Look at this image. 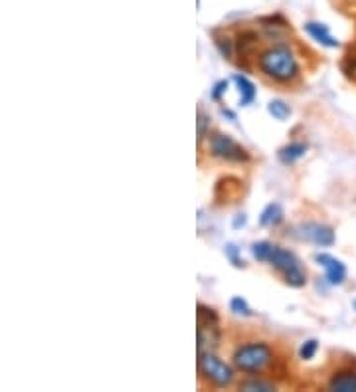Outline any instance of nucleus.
<instances>
[{
  "instance_id": "obj_1",
  "label": "nucleus",
  "mask_w": 356,
  "mask_h": 392,
  "mask_svg": "<svg viewBox=\"0 0 356 392\" xmlns=\"http://www.w3.org/2000/svg\"><path fill=\"white\" fill-rule=\"evenodd\" d=\"M251 254L253 258L260 261H269L276 270H279L281 274L285 275V281L289 284L291 288H303L305 281H307V275H305L303 268L299 260L287 252V250H281L276 244H269V242H255L251 246Z\"/></svg>"
},
{
  "instance_id": "obj_2",
  "label": "nucleus",
  "mask_w": 356,
  "mask_h": 392,
  "mask_svg": "<svg viewBox=\"0 0 356 392\" xmlns=\"http://www.w3.org/2000/svg\"><path fill=\"white\" fill-rule=\"evenodd\" d=\"M260 65L269 78L277 79V81H289L299 72L295 56L291 54L289 48H283V46L269 48L267 52L262 54Z\"/></svg>"
},
{
  "instance_id": "obj_3",
  "label": "nucleus",
  "mask_w": 356,
  "mask_h": 392,
  "mask_svg": "<svg viewBox=\"0 0 356 392\" xmlns=\"http://www.w3.org/2000/svg\"><path fill=\"white\" fill-rule=\"evenodd\" d=\"M271 361V349L265 343H251L239 347L234 354V363L237 368L246 373H257L264 370Z\"/></svg>"
},
{
  "instance_id": "obj_4",
  "label": "nucleus",
  "mask_w": 356,
  "mask_h": 392,
  "mask_svg": "<svg viewBox=\"0 0 356 392\" xmlns=\"http://www.w3.org/2000/svg\"><path fill=\"white\" fill-rule=\"evenodd\" d=\"M220 341V329H218V317L216 313L198 305V353L212 351Z\"/></svg>"
},
{
  "instance_id": "obj_5",
  "label": "nucleus",
  "mask_w": 356,
  "mask_h": 392,
  "mask_svg": "<svg viewBox=\"0 0 356 392\" xmlns=\"http://www.w3.org/2000/svg\"><path fill=\"white\" fill-rule=\"evenodd\" d=\"M198 368L216 386H228L234 380V370L226 365L224 361H220L212 351L198 353Z\"/></svg>"
},
{
  "instance_id": "obj_6",
  "label": "nucleus",
  "mask_w": 356,
  "mask_h": 392,
  "mask_svg": "<svg viewBox=\"0 0 356 392\" xmlns=\"http://www.w3.org/2000/svg\"><path fill=\"white\" fill-rule=\"evenodd\" d=\"M210 149L214 157L224 158V161H232V163H241V161H248V158H250L248 151H246L241 145H237L230 135H222V133H218V135L212 137Z\"/></svg>"
},
{
  "instance_id": "obj_7",
  "label": "nucleus",
  "mask_w": 356,
  "mask_h": 392,
  "mask_svg": "<svg viewBox=\"0 0 356 392\" xmlns=\"http://www.w3.org/2000/svg\"><path fill=\"white\" fill-rule=\"evenodd\" d=\"M297 236L301 240H307V242H313L315 246H321V248H329L334 244V232L330 226H325V224L319 222H305L297 228Z\"/></svg>"
},
{
  "instance_id": "obj_8",
  "label": "nucleus",
  "mask_w": 356,
  "mask_h": 392,
  "mask_svg": "<svg viewBox=\"0 0 356 392\" xmlns=\"http://www.w3.org/2000/svg\"><path fill=\"white\" fill-rule=\"evenodd\" d=\"M315 260L325 268V274H327L329 284H332V286H341L343 284L344 277H346V268H344L343 261L332 258L329 254H316Z\"/></svg>"
},
{
  "instance_id": "obj_9",
  "label": "nucleus",
  "mask_w": 356,
  "mask_h": 392,
  "mask_svg": "<svg viewBox=\"0 0 356 392\" xmlns=\"http://www.w3.org/2000/svg\"><path fill=\"white\" fill-rule=\"evenodd\" d=\"M305 30H307V34L315 40V42L323 44V46H327V48H339V46H341V42L330 34L329 28L325 26V24H319V22H307V24H305Z\"/></svg>"
},
{
  "instance_id": "obj_10",
  "label": "nucleus",
  "mask_w": 356,
  "mask_h": 392,
  "mask_svg": "<svg viewBox=\"0 0 356 392\" xmlns=\"http://www.w3.org/2000/svg\"><path fill=\"white\" fill-rule=\"evenodd\" d=\"M329 389L334 392H356V373L346 370L334 375L329 382Z\"/></svg>"
},
{
  "instance_id": "obj_11",
  "label": "nucleus",
  "mask_w": 356,
  "mask_h": 392,
  "mask_svg": "<svg viewBox=\"0 0 356 392\" xmlns=\"http://www.w3.org/2000/svg\"><path fill=\"white\" fill-rule=\"evenodd\" d=\"M305 153H307V145L291 143L279 151V161H281V163H285V165H293L295 161H299V158L303 157Z\"/></svg>"
},
{
  "instance_id": "obj_12",
  "label": "nucleus",
  "mask_w": 356,
  "mask_h": 392,
  "mask_svg": "<svg viewBox=\"0 0 356 392\" xmlns=\"http://www.w3.org/2000/svg\"><path fill=\"white\" fill-rule=\"evenodd\" d=\"M234 81H236L237 90H239V101H241V105H250L255 99V85L246 76H239V74L234 76Z\"/></svg>"
},
{
  "instance_id": "obj_13",
  "label": "nucleus",
  "mask_w": 356,
  "mask_h": 392,
  "mask_svg": "<svg viewBox=\"0 0 356 392\" xmlns=\"http://www.w3.org/2000/svg\"><path fill=\"white\" fill-rule=\"evenodd\" d=\"M281 220H283V209H281L277 202H271V204H267L264 212H262L260 224H262V226H277Z\"/></svg>"
},
{
  "instance_id": "obj_14",
  "label": "nucleus",
  "mask_w": 356,
  "mask_h": 392,
  "mask_svg": "<svg viewBox=\"0 0 356 392\" xmlns=\"http://www.w3.org/2000/svg\"><path fill=\"white\" fill-rule=\"evenodd\" d=\"M267 111L277 119V121H285V119L291 115V107L285 101H281V99H273V101H269L267 105Z\"/></svg>"
},
{
  "instance_id": "obj_15",
  "label": "nucleus",
  "mask_w": 356,
  "mask_h": 392,
  "mask_svg": "<svg viewBox=\"0 0 356 392\" xmlns=\"http://www.w3.org/2000/svg\"><path fill=\"white\" fill-rule=\"evenodd\" d=\"M241 391L246 392H271L276 391L271 384H267V382H262V380H248V382H244L241 384Z\"/></svg>"
},
{
  "instance_id": "obj_16",
  "label": "nucleus",
  "mask_w": 356,
  "mask_h": 392,
  "mask_svg": "<svg viewBox=\"0 0 356 392\" xmlns=\"http://www.w3.org/2000/svg\"><path fill=\"white\" fill-rule=\"evenodd\" d=\"M316 349H319V341L316 339L305 341L303 345H301V349H299V357H301L303 361H309V359L315 357Z\"/></svg>"
},
{
  "instance_id": "obj_17",
  "label": "nucleus",
  "mask_w": 356,
  "mask_h": 392,
  "mask_svg": "<svg viewBox=\"0 0 356 392\" xmlns=\"http://www.w3.org/2000/svg\"><path fill=\"white\" fill-rule=\"evenodd\" d=\"M343 72L346 74V78L356 81V56H346L344 58Z\"/></svg>"
},
{
  "instance_id": "obj_18",
  "label": "nucleus",
  "mask_w": 356,
  "mask_h": 392,
  "mask_svg": "<svg viewBox=\"0 0 356 392\" xmlns=\"http://www.w3.org/2000/svg\"><path fill=\"white\" fill-rule=\"evenodd\" d=\"M224 252H226V256H228V260L232 261L236 268H244V260L239 258V250H237L234 244H228Z\"/></svg>"
},
{
  "instance_id": "obj_19",
  "label": "nucleus",
  "mask_w": 356,
  "mask_h": 392,
  "mask_svg": "<svg viewBox=\"0 0 356 392\" xmlns=\"http://www.w3.org/2000/svg\"><path fill=\"white\" fill-rule=\"evenodd\" d=\"M230 307H232V311H234V313L251 315L250 305L246 303V300H241V297H234V300H232V303H230Z\"/></svg>"
},
{
  "instance_id": "obj_20",
  "label": "nucleus",
  "mask_w": 356,
  "mask_h": 392,
  "mask_svg": "<svg viewBox=\"0 0 356 392\" xmlns=\"http://www.w3.org/2000/svg\"><path fill=\"white\" fill-rule=\"evenodd\" d=\"M208 125H210V121L208 117L202 113V111H198V143L206 137V131H208Z\"/></svg>"
},
{
  "instance_id": "obj_21",
  "label": "nucleus",
  "mask_w": 356,
  "mask_h": 392,
  "mask_svg": "<svg viewBox=\"0 0 356 392\" xmlns=\"http://www.w3.org/2000/svg\"><path fill=\"white\" fill-rule=\"evenodd\" d=\"M216 46H218V50H220V54H222L224 58H232L234 50H232V42H230V40L218 38L216 40Z\"/></svg>"
},
{
  "instance_id": "obj_22",
  "label": "nucleus",
  "mask_w": 356,
  "mask_h": 392,
  "mask_svg": "<svg viewBox=\"0 0 356 392\" xmlns=\"http://www.w3.org/2000/svg\"><path fill=\"white\" fill-rule=\"evenodd\" d=\"M226 90H228V81H226V79H222V81H218V83L214 85V92H212V99H216V101H218V99H220V97H222V95H224V93H226Z\"/></svg>"
},
{
  "instance_id": "obj_23",
  "label": "nucleus",
  "mask_w": 356,
  "mask_h": 392,
  "mask_svg": "<svg viewBox=\"0 0 356 392\" xmlns=\"http://www.w3.org/2000/svg\"><path fill=\"white\" fill-rule=\"evenodd\" d=\"M244 224H246V214H237L236 218H234V228H239Z\"/></svg>"
},
{
  "instance_id": "obj_24",
  "label": "nucleus",
  "mask_w": 356,
  "mask_h": 392,
  "mask_svg": "<svg viewBox=\"0 0 356 392\" xmlns=\"http://www.w3.org/2000/svg\"><path fill=\"white\" fill-rule=\"evenodd\" d=\"M355 309H356V301H355Z\"/></svg>"
}]
</instances>
